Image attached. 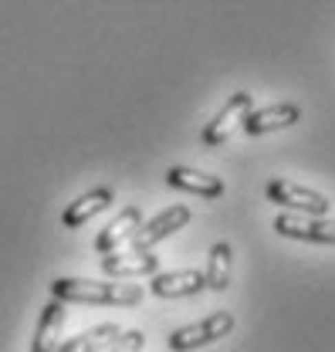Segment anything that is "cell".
Listing matches in <instances>:
<instances>
[{
    "instance_id": "obj_16",
    "label": "cell",
    "mask_w": 335,
    "mask_h": 352,
    "mask_svg": "<svg viewBox=\"0 0 335 352\" xmlns=\"http://www.w3.org/2000/svg\"><path fill=\"white\" fill-rule=\"evenodd\" d=\"M142 346H146V336H142L139 329H129V332H122L105 352H142Z\"/></svg>"
},
{
    "instance_id": "obj_5",
    "label": "cell",
    "mask_w": 335,
    "mask_h": 352,
    "mask_svg": "<svg viewBox=\"0 0 335 352\" xmlns=\"http://www.w3.org/2000/svg\"><path fill=\"white\" fill-rule=\"evenodd\" d=\"M274 230L288 241L305 244H335V217H305V214H278Z\"/></svg>"
},
{
    "instance_id": "obj_2",
    "label": "cell",
    "mask_w": 335,
    "mask_h": 352,
    "mask_svg": "<svg viewBox=\"0 0 335 352\" xmlns=\"http://www.w3.org/2000/svg\"><path fill=\"white\" fill-rule=\"evenodd\" d=\"M234 332V315L230 311H210L207 318L193 322V325H183L176 332H169L166 346L173 352H193L200 346H210V342H220Z\"/></svg>"
},
{
    "instance_id": "obj_7",
    "label": "cell",
    "mask_w": 335,
    "mask_h": 352,
    "mask_svg": "<svg viewBox=\"0 0 335 352\" xmlns=\"http://www.w3.org/2000/svg\"><path fill=\"white\" fill-rule=\"evenodd\" d=\"M204 285V271L197 267H183V271H156L149 278V292L156 298H193L200 295Z\"/></svg>"
},
{
    "instance_id": "obj_10",
    "label": "cell",
    "mask_w": 335,
    "mask_h": 352,
    "mask_svg": "<svg viewBox=\"0 0 335 352\" xmlns=\"http://www.w3.org/2000/svg\"><path fill=\"white\" fill-rule=\"evenodd\" d=\"M112 204H116V190H112V186H95V190L82 193L78 200H72V204L65 207L61 227H65V230H78V227H85L91 217H98L102 210H109Z\"/></svg>"
},
{
    "instance_id": "obj_14",
    "label": "cell",
    "mask_w": 335,
    "mask_h": 352,
    "mask_svg": "<svg viewBox=\"0 0 335 352\" xmlns=\"http://www.w3.org/2000/svg\"><path fill=\"white\" fill-rule=\"evenodd\" d=\"M119 336H122V329H119L116 322H102V325H95V329L78 332L75 339L58 342V352H105Z\"/></svg>"
},
{
    "instance_id": "obj_12",
    "label": "cell",
    "mask_w": 335,
    "mask_h": 352,
    "mask_svg": "<svg viewBox=\"0 0 335 352\" xmlns=\"http://www.w3.org/2000/svg\"><path fill=\"white\" fill-rule=\"evenodd\" d=\"M142 227V210L132 204V207H122L119 210V217L112 220L98 237H95V251L98 254H112V251H119L122 244H129L132 241V234Z\"/></svg>"
},
{
    "instance_id": "obj_9",
    "label": "cell",
    "mask_w": 335,
    "mask_h": 352,
    "mask_svg": "<svg viewBox=\"0 0 335 352\" xmlns=\"http://www.w3.org/2000/svg\"><path fill=\"white\" fill-rule=\"evenodd\" d=\"M102 271L116 281H122V278H153L160 271V258L153 251H112V254H102Z\"/></svg>"
},
{
    "instance_id": "obj_15",
    "label": "cell",
    "mask_w": 335,
    "mask_h": 352,
    "mask_svg": "<svg viewBox=\"0 0 335 352\" xmlns=\"http://www.w3.org/2000/svg\"><path fill=\"white\" fill-rule=\"evenodd\" d=\"M230 258H234V251H230L227 241H217L210 248L207 267H204V285L210 292H227V285H230Z\"/></svg>"
},
{
    "instance_id": "obj_3",
    "label": "cell",
    "mask_w": 335,
    "mask_h": 352,
    "mask_svg": "<svg viewBox=\"0 0 335 352\" xmlns=\"http://www.w3.org/2000/svg\"><path fill=\"white\" fill-rule=\"evenodd\" d=\"M268 200L271 204H278L281 210H288V214H305V217H329V200L322 197V193H315V190H308V186H301V183H292V179H271L268 183Z\"/></svg>"
},
{
    "instance_id": "obj_13",
    "label": "cell",
    "mask_w": 335,
    "mask_h": 352,
    "mask_svg": "<svg viewBox=\"0 0 335 352\" xmlns=\"http://www.w3.org/2000/svg\"><path fill=\"white\" fill-rule=\"evenodd\" d=\"M61 329H65V302L51 298V302L41 308V318H38V329H34L31 352H58Z\"/></svg>"
},
{
    "instance_id": "obj_6",
    "label": "cell",
    "mask_w": 335,
    "mask_h": 352,
    "mask_svg": "<svg viewBox=\"0 0 335 352\" xmlns=\"http://www.w3.org/2000/svg\"><path fill=\"white\" fill-rule=\"evenodd\" d=\"M190 223V207H183V204H173V207H166L163 214H156L153 220H146L136 234H132V251H153L160 241H166V237H173L176 230H183Z\"/></svg>"
},
{
    "instance_id": "obj_4",
    "label": "cell",
    "mask_w": 335,
    "mask_h": 352,
    "mask_svg": "<svg viewBox=\"0 0 335 352\" xmlns=\"http://www.w3.org/2000/svg\"><path fill=\"white\" fill-rule=\"evenodd\" d=\"M251 109H254V95L251 91H234V95L227 98V105H224L207 126H204V132H200V146H204V149H217V146H224V142L230 139V132L244 122V116H248Z\"/></svg>"
},
{
    "instance_id": "obj_1",
    "label": "cell",
    "mask_w": 335,
    "mask_h": 352,
    "mask_svg": "<svg viewBox=\"0 0 335 352\" xmlns=\"http://www.w3.org/2000/svg\"><path fill=\"white\" fill-rule=\"evenodd\" d=\"M142 285H122V281H91V278H54L51 298L65 305H116L132 308L142 302Z\"/></svg>"
},
{
    "instance_id": "obj_11",
    "label": "cell",
    "mask_w": 335,
    "mask_h": 352,
    "mask_svg": "<svg viewBox=\"0 0 335 352\" xmlns=\"http://www.w3.org/2000/svg\"><path fill=\"white\" fill-rule=\"evenodd\" d=\"M166 186L183 190V193H193V197H200V200H220V197L227 193V186H224L220 176L200 173V170H190V166H169Z\"/></svg>"
},
{
    "instance_id": "obj_8",
    "label": "cell",
    "mask_w": 335,
    "mask_h": 352,
    "mask_svg": "<svg viewBox=\"0 0 335 352\" xmlns=\"http://www.w3.org/2000/svg\"><path fill=\"white\" fill-rule=\"evenodd\" d=\"M301 119V109L294 102H274V105H264V109H251L241 122V129L248 135H268V132L288 129Z\"/></svg>"
}]
</instances>
